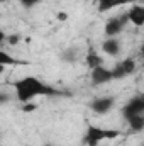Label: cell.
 Returning <instances> with one entry per match:
<instances>
[{
  "label": "cell",
  "instance_id": "6da1fadb",
  "mask_svg": "<svg viewBox=\"0 0 144 146\" xmlns=\"http://www.w3.org/2000/svg\"><path fill=\"white\" fill-rule=\"evenodd\" d=\"M14 87H15L17 100H20L22 104L31 102L34 97H42V95H65V92L46 85L36 76H24V78L17 80L14 83Z\"/></svg>",
  "mask_w": 144,
  "mask_h": 146
},
{
  "label": "cell",
  "instance_id": "7a4b0ae2",
  "mask_svg": "<svg viewBox=\"0 0 144 146\" xmlns=\"http://www.w3.org/2000/svg\"><path fill=\"white\" fill-rule=\"evenodd\" d=\"M120 136V131L117 129H107V127H98V126H88L83 143L87 146H98L100 141H108V139H115Z\"/></svg>",
  "mask_w": 144,
  "mask_h": 146
},
{
  "label": "cell",
  "instance_id": "3957f363",
  "mask_svg": "<svg viewBox=\"0 0 144 146\" xmlns=\"http://www.w3.org/2000/svg\"><path fill=\"white\" fill-rule=\"evenodd\" d=\"M127 22H129V21H127V15H126V14H122L120 17H112L110 21H107V24H105V36L107 37H117L122 33V29L126 27Z\"/></svg>",
  "mask_w": 144,
  "mask_h": 146
},
{
  "label": "cell",
  "instance_id": "277c9868",
  "mask_svg": "<svg viewBox=\"0 0 144 146\" xmlns=\"http://www.w3.org/2000/svg\"><path fill=\"white\" fill-rule=\"evenodd\" d=\"M143 112H144V97L143 95H137V97L131 99V100L124 106V109H122V114H124V119H126V121H127L129 117L137 115V114H143Z\"/></svg>",
  "mask_w": 144,
  "mask_h": 146
},
{
  "label": "cell",
  "instance_id": "5b68a950",
  "mask_svg": "<svg viewBox=\"0 0 144 146\" xmlns=\"http://www.w3.org/2000/svg\"><path fill=\"white\" fill-rule=\"evenodd\" d=\"M90 76H92V83L93 85H104V83H107V82L112 80V72L100 65V66H97V68L92 70Z\"/></svg>",
  "mask_w": 144,
  "mask_h": 146
},
{
  "label": "cell",
  "instance_id": "8992f818",
  "mask_svg": "<svg viewBox=\"0 0 144 146\" xmlns=\"http://www.w3.org/2000/svg\"><path fill=\"white\" fill-rule=\"evenodd\" d=\"M114 102H115L114 97H98L92 102L90 107L95 114H107L108 110L114 107Z\"/></svg>",
  "mask_w": 144,
  "mask_h": 146
},
{
  "label": "cell",
  "instance_id": "52a82bcc",
  "mask_svg": "<svg viewBox=\"0 0 144 146\" xmlns=\"http://www.w3.org/2000/svg\"><path fill=\"white\" fill-rule=\"evenodd\" d=\"M127 21L129 22H132L136 27H141L144 26V7L143 5H134L127 14Z\"/></svg>",
  "mask_w": 144,
  "mask_h": 146
},
{
  "label": "cell",
  "instance_id": "ba28073f",
  "mask_svg": "<svg viewBox=\"0 0 144 146\" xmlns=\"http://www.w3.org/2000/svg\"><path fill=\"white\" fill-rule=\"evenodd\" d=\"M102 49L108 56H117L120 53V41L117 37H108L102 42Z\"/></svg>",
  "mask_w": 144,
  "mask_h": 146
},
{
  "label": "cell",
  "instance_id": "9c48e42d",
  "mask_svg": "<svg viewBox=\"0 0 144 146\" xmlns=\"http://www.w3.org/2000/svg\"><path fill=\"white\" fill-rule=\"evenodd\" d=\"M134 0H100L98 2V12H108L119 5H126V3H132Z\"/></svg>",
  "mask_w": 144,
  "mask_h": 146
},
{
  "label": "cell",
  "instance_id": "30bf717a",
  "mask_svg": "<svg viewBox=\"0 0 144 146\" xmlns=\"http://www.w3.org/2000/svg\"><path fill=\"white\" fill-rule=\"evenodd\" d=\"M127 122H129V126H131V129H132V131L139 133V131H143V127H144V115H143V114L132 115V117H129V119H127Z\"/></svg>",
  "mask_w": 144,
  "mask_h": 146
},
{
  "label": "cell",
  "instance_id": "8fae6325",
  "mask_svg": "<svg viewBox=\"0 0 144 146\" xmlns=\"http://www.w3.org/2000/svg\"><path fill=\"white\" fill-rule=\"evenodd\" d=\"M85 63H87V66H88L90 70H93V68H97V66L102 65V58H100L95 51H90V53L87 54V58H85Z\"/></svg>",
  "mask_w": 144,
  "mask_h": 146
},
{
  "label": "cell",
  "instance_id": "7c38bea8",
  "mask_svg": "<svg viewBox=\"0 0 144 146\" xmlns=\"http://www.w3.org/2000/svg\"><path fill=\"white\" fill-rule=\"evenodd\" d=\"M26 65V61H20V60H15L14 56H10L9 53H5L3 49H0V65L3 66H9V65Z\"/></svg>",
  "mask_w": 144,
  "mask_h": 146
},
{
  "label": "cell",
  "instance_id": "4fadbf2b",
  "mask_svg": "<svg viewBox=\"0 0 144 146\" xmlns=\"http://www.w3.org/2000/svg\"><path fill=\"white\" fill-rule=\"evenodd\" d=\"M119 65H120V68H122V72H124L126 76H129V75H132V73L136 72V61L132 58H126Z\"/></svg>",
  "mask_w": 144,
  "mask_h": 146
},
{
  "label": "cell",
  "instance_id": "5bb4252c",
  "mask_svg": "<svg viewBox=\"0 0 144 146\" xmlns=\"http://www.w3.org/2000/svg\"><path fill=\"white\" fill-rule=\"evenodd\" d=\"M76 56H78V49L76 48H68L66 51H63V54H61V58H63V61H66V63H71L76 60Z\"/></svg>",
  "mask_w": 144,
  "mask_h": 146
},
{
  "label": "cell",
  "instance_id": "9a60e30c",
  "mask_svg": "<svg viewBox=\"0 0 144 146\" xmlns=\"http://www.w3.org/2000/svg\"><path fill=\"white\" fill-rule=\"evenodd\" d=\"M36 109H37L36 104H29V102H26V104L22 106V110H24V112H32V110H36Z\"/></svg>",
  "mask_w": 144,
  "mask_h": 146
},
{
  "label": "cell",
  "instance_id": "2e32d148",
  "mask_svg": "<svg viewBox=\"0 0 144 146\" xmlns=\"http://www.w3.org/2000/svg\"><path fill=\"white\" fill-rule=\"evenodd\" d=\"M37 2H41V0H20V3H22L24 7H27V9L32 7V5H36Z\"/></svg>",
  "mask_w": 144,
  "mask_h": 146
},
{
  "label": "cell",
  "instance_id": "e0dca14e",
  "mask_svg": "<svg viewBox=\"0 0 144 146\" xmlns=\"http://www.w3.org/2000/svg\"><path fill=\"white\" fill-rule=\"evenodd\" d=\"M19 39H20V37L17 36V34H12V36H9L7 41H9V44H12V46H14V44H17V42H19Z\"/></svg>",
  "mask_w": 144,
  "mask_h": 146
},
{
  "label": "cell",
  "instance_id": "ac0fdd59",
  "mask_svg": "<svg viewBox=\"0 0 144 146\" xmlns=\"http://www.w3.org/2000/svg\"><path fill=\"white\" fill-rule=\"evenodd\" d=\"M7 100H10L9 95H7V94H0V104H5Z\"/></svg>",
  "mask_w": 144,
  "mask_h": 146
},
{
  "label": "cell",
  "instance_id": "d6986e66",
  "mask_svg": "<svg viewBox=\"0 0 144 146\" xmlns=\"http://www.w3.org/2000/svg\"><path fill=\"white\" fill-rule=\"evenodd\" d=\"M5 39H7V37H5V33H3V31L0 29V44H2V42H3Z\"/></svg>",
  "mask_w": 144,
  "mask_h": 146
},
{
  "label": "cell",
  "instance_id": "ffe728a7",
  "mask_svg": "<svg viewBox=\"0 0 144 146\" xmlns=\"http://www.w3.org/2000/svg\"><path fill=\"white\" fill-rule=\"evenodd\" d=\"M66 17H68L66 14H58V19H59V21H66Z\"/></svg>",
  "mask_w": 144,
  "mask_h": 146
},
{
  "label": "cell",
  "instance_id": "44dd1931",
  "mask_svg": "<svg viewBox=\"0 0 144 146\" xmlns=\"http://www.w3.org/2000/svg\"><path fill=\"white\" fill-rule=\"evenodd\" d=\"M3 70H5V66H3V65H0V75L3 73Z\"/></svg>",
  "mask_w": 144,
  "mask_h": 146
},
{
  "label": "cell",
  "instance_id": "7402d4cb",
  "mask_svg": "<svg viewBox=\"0 0 144 146\" xmlns=\"http://www.w3.org/2000/svg\"><path fill=\"white\" fill-rule=\"evenodd\" d=\"M93 2H97V3H98V2H100V0H93Z\"/></svg>",
  "mask_w": 144,
  "mask_h": 146
},
{
  "label": "cell",
  "instance_id": "603a6c76",
  "mask_svg": "<svg viewBox=\"0 0 144 146\" xmlns=\"http://www.w3.org/2000/svg\"><path fill=\"white\" fill-rule=\"evenodd\" d=\"M44 146H53V145H44Z\"/></svg>",
  "mask_w": 144,
  "mask_h": 146
}]
</instances>
